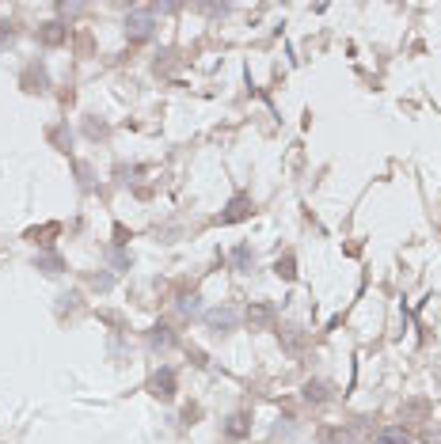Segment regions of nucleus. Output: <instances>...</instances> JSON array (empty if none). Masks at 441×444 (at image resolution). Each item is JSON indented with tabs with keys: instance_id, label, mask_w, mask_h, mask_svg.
Listing matches in <instances>:
<instances>
[{
	"instance_id": "5",
	"label": "nucleus",
	"mask_w": 441,
	"mask_h": 444,
	"mask_svg": "<svg viewBox=\"0 0 441 444\" xmlns=\"http://www.w3.org/2000/svg\"><path fill=\"white\" fill-rule=\"evenodd\" d=\"M274 270H278V277H285V281H293V277H297V262H293V254L278 259V266H274Z\"/></svg>"
},
{
	"instance_id": "6",
	"label": "nucleus",
	"mask_w": 441,
	"mask_h": 444,
	"mask_svg": "<svg viewBox=\"0 0 441 444\" xmlns=\"http://www.w3.org/2000/svg\"><path fill=\"white\" fill-rule=\"evenodd\" d=\"M129 27H134V31H129L134 38H149V31H152V19H149V16H137Z\"/></svg>"
},
{
	"instance_id": "2",
	"label": "nucleus",
	"mask_w": 441,
	"mask_h": 444,
	"mask_svg": "<svg viewBox=\"0 0 441 444\" xmlns=\"http://www.w3.org/2000/svg\"><path fill=\"white\" fill-rule=\"evenodd\" d=\"M244 217H251V197H233V205L220 213V224H236V220H244Z\"/></svg>"
},
{
	"instance_id": "10",
	"label": "nucleus",
	"mask_w": 441,
	"mask_h": 444,
	"mask_svg": "<svg viewBox=\"0 0 441 444\" xmlns=\"http://www.w3.org/2000/svg\"><path fill=\"white\" fill-rule=\"evenodd\" d=\"M248 319H255V323H267V319H270V308H251Z\"/></svg>"
},
{
	"instance_id": "12",
	"label": "nucleus",
	"mask_w": 441,
	"mask_h": 444,
	"mask_svg": "<svg viewBox=\"0 0 441 444\" xmlns=\"http://www.w3.org/2000/svg\"><path fill=\"white\" fill-rule=\"evenodd\" d=\"M304 395H308V399H324V387H319V384H308Z\"/></svg>"
},
{
	"instance_id": "8",
	"label": "nucleus",
	"mask_w": 441,
	"mask_h": 444,
	"mask_svg": "<svg viewBox=\"0 0 441 444\" xmlns=\"http://www.w3.org/2000/svg\"><path fill=\"white\" fill-rule=\"evenodd\" d=\"M209 323H213V327H233L236 312H213V315H209Z\"/></svg>"
},
{
	"instance_id": "1",
	"label": "nucleus",
	"mask_w": 441,
	"mask_h": 444,
	"mask_svg": "<svg viewBox=\"0 0 441 444\" xmlns=\"http://www.w3.org/2000/svg\"><path fill=\"white\" fill-rule=\"evenodd\" d=\"M149 391L156 395L160 403H171V399H175V372H171V369H160V372L149 380Z\"/></svg>"
},
{
	"instance_id": "9",
	"label": "nucleus",
	"mask_w": 441,
	"mask_h": 444,
	"mask_svg": "<svg viewBox=\"0 0 441 444\" xmlns=\"http://www.w3.org/2000/svg\"><path fill=\"white\" fill-rule=\"evenodd\" d=\"M319 440H324V444H350L346 433H335V429H324V433H319Z\"/></svg>"
},
{
	"instance_id": "3",
	"label": "nucleus",
	"mask_w": 441,
	"mask_h": 444,
	"mask_svg": "<svg viewBox=\"0 0 441 444\" xmlns=\"http://www.w3.org/2000/svg\"><path fill=\"white\" fill-rule=\"evenodd\" d=\"M381 444H411V433H407L403 426H388V429H381Z\"/></svg>"
},
{
	"instance_id": "4",
	"label": "nucleus",
	"mask_w": 441,
	"mask_h": 444,
	"mask_svg": "<svg viewBox=\"0 0 441 444\" xmlns=\"http://www.w3.org/2000/svg\"><path fill=\"white\" fill-rule=\"evenodd\" d=\"M58 232H61V224H42V228H31L27 239L31 243H46V236H58Z\"/></svg>"
},
{
	"instance_id": "11",
	"label": "nucleus",
	"mask_w": 441,
	"mask_h": 444,
	"mask_svg": "<svg viewBox=\"0 0 441 444\" xmlns=\"http://www.w3.org/2000/svg\"><path fill=\"white\" fill-rule=\"evenodd\" d=\"M61 38V27L58 23H46V42H58Z\"/></svg>"
},
{
	"instance_id": "7",
	"label": "nucleus",
	"mask_w": 441,
	"mask_h": 444,
	"mask_svg": "<svg viewBox=\"0 0 441 444\" xmlns=\"http://www.w3.org/2000/svg\"><path fill=\"white\" fill-rule=\"evenodd\" d=\"M228 437H244V433H248V418L244 414H236V418H228Z\"/></svg>"
}]
</instances>
